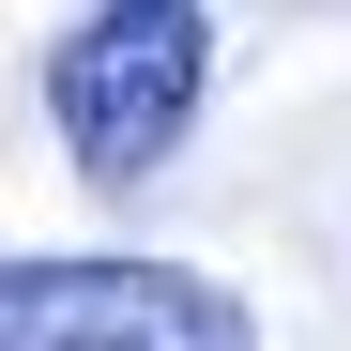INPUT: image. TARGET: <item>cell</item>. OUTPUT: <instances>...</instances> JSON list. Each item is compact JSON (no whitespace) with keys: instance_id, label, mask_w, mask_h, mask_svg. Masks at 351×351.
<instances>
[{"instance_id":"6da1fadb","label":"cell","mask_w":351,"mask_h":351,"mask_svg":"<svg viewBox=\"0 0 351 351\" xmlns=\"http://www.w3.org/2000/svg\"><path fill=\"white\" fill-rule=\"evenodd\" d=\"M199 92H214V16L199 0H77L46 31V123H62L92 199H138L199 138Z\"/></svg>"},{"instance_id":"7a4b0ae2","label":"cell","mask_w":351,"mask_h":351,"mask_svg":"<svg viewBox=\"0 0 351 351\" xmlns=\"http://www.w3.org/2000/svg\"><path fill=\"white\" fill-rule=\"evenodd\" d=\"M0 351H260V321L184 260L77 245V260H0Z\"/></svg>"}]
</instances>
